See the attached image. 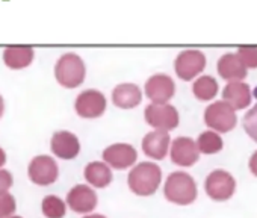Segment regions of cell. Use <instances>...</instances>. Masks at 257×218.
<instances>
[{"instance_id":"cell-1","label":"cell","mask_w":257,"mask_h":218,"mask_svg":"<svg viewBox=\"0 0 257 218\" xmlns=\"http://www.w3.org/2000/svg\"><path fill=\"white\" fill-rule=\"evenodd\" d=\"M162 182V170L155 162H140L127 176V183L131 191L140 197L153 195Z\"/></svg>"},{"instance_id":"cell-2","label":"cell","mask_w":257,"mask_h":218,"mask_svg":"<svg viewBox=\"0 0 257 218\" xmlns=\"http://www.w3.org/2000/svg\"><path fill=\"white\" fill-rule=\"evenodd\" d=\"M164 195L170 203L179 206H188L197 200L198 195L197 182L186 171H174L165 180Z\"/></svg>"},{"instance_id":"cell-3","label":"cell","mask_w":257,"mask_h":218,"mask_svg":"<svg viewBox=\"0 0 257 218\" xmlns=\"http://www.w3.org/2000/svg\"><path fill=\"white\" fill-rule=\"evenodd\" d=\"M86 76V67L83 59L77 53H64L55 65V77L64 88H77L83 83Z\"/></svg>"},{"instance_id":"cell-4","label":"cell","mask_w":257,"mask_h":218,"mask_svg":"<svg viewBox=\"0 0 257 218\" xmlns=\"http://www.w3.org/2000/svg\"><path fill=\"white\" fill-rule=\"evenodd\" d=\"M204 123L207 128H210V131H215L218 134H227L236 128V109L225 100L213 101L204 111Z\"/></svg>"},{"instance_id":"cell-5","label":"cell","mask_w":257,"mask_h":218,"mask_svg":"<svg viewBox=\"0 0 257 218\" xmlns=\"http://www.w3.org/2000/svg\"><path fill=\"white\" fill-rule=\"evenodd\" d=\"M144 119L149 126L158 131H173L179 126V111L170 103H152L146 107Z\"/></svg>"},{"instance_id":"cell-6","label":"cell","mask_w":257,"mask_h":218,"mask_svg":"<svg viewBox=\"0 0 257 218\" xmlns=\"http://www.w3.org/2000/svg\"><path fill=\"white\" fill-rule=\"evenodd\" d=\"M204 191L212 200L225 201L233 197L236 191V180L225 170H213L204 180Z\"/></svg>"},{"instance_id":"cell-7","label":"cell","mask_w":257,"mask_h":218,"mask_svg":"<svg viewBox=\"0 0 257 218\" xmlns=\"http://www.w3.org/2000/svg\"><path fill=\"white\" fill-rule=\"evenodd\" d=\"M59 167L56 161L47 155H38L32 158L28 165V177L38 186H49L58 180Z\"/></svg>"},{"instance_id":"cell-8","label":"cell","mask_w":257,"mask_h":218,"mask_svg":"<svg viewBox=\"0 0 257 218\" xmlns=\"http://www.w3.org/2000/svg\"><path fill=\"white\" fill-rule=\"evenodd\" d=\"M106 97L98 89L82 91L74 101V111L82 119H98L106 111Z\"/></svg>"},{"instance_id":"cell-9","label":"cell","mask_w":257,"mask_h":218,"mask_svg":"<svg viewBox=\"0 0 257 218\" xmlns=\"http://www.w3.org/2000/svg\"><path fill=\"white\" fill-rule=\"evenodd\" d=\"M204 67H206V56L203 52L195 50V49L180 52L179 56L176 58V62H174L176 74L182 80L195 79V76L203 73Z\"/></svg>"},{"instance_id":"cell-10","label":"cell","mask_w":257,"mask_h":218,"mask_svg":"<svg viewBox=\"0 0 257 218\" xmlns=\"http://www.w3.org/2000/svg\"><path fill=\"white\" fill-rule=\"evenodd\" d=\"M103 161L113 170H127L135 165L138 159V152L132 144L116 143L103 150Z\"/></svg>"},{"instance_id":"cell-11","label":"cell","mask_w":257,"mask_h":218,"mask_svg":"<svg viewBox=\"0 0 257 218\" xmlns=\"http://www.w3.org/2000/svg\"><path fill=\"white\" fill-rule=\"evenodd\" d=\"M171 162L179 167H192L200 159V149L195 140L189 137H177L170 149Z\"/></svg>"},{"instance_id":"cell-12","label":"cell","mask_w":257,"mask_h":218,"mask_svg":"<svg viewBox=\"0 0 257 218\" xmlns=\"http://www.w3.org/2000/svg\"><path fill=\"white\" fill-rule=\"evenodd\" d=\"M67 206L76 213H91L98 203L95 191L85 183L74 185L67 194Z\"/></svg>"},{"instance_id":"cell-13","label":"cell","mask_w":257,"mask_h":218,"mask_svg":"<svg viewBox=\"0 0 257 218\" xmlns=\"http://www.w3.org/2000/svg\"><path fill=\"white\" fill-rule=\"evenodd\" d=\"M144 89H146L147 97L152 100V103L162 104V103H168L173 98L176 92V83L171 79V76L158 73L147 79Z\"/></svg>"},{"instance_id":"cell-14","label":"cell","mask_w":257,"mask_h":218,"mask_svg":"<svg viewBox=\"0 0 257 218\" xmlns=\"http://www.w3.org/2000/svg\"><path fill=\"white\" fill-rule=\"evenodd\" d=\"M50 149L52 153L59 159H74L80 153V141L79 138L68 131H59L55 132L50 140Z\"/></svg>"},{"instance_id":"cell-15","label":"cell","mask_w":257,"mask_h":218,"mask_svg":"<svg viewBox=\"0 0 257 218\" xmlns=\"http://www.w3.org/2000/svg\"><path fill=\"white\" fill-rule=\"evenodd\" d=\"M143 152L146 156L155 159V161H162L167 158L170 149H171V138L167 131H158L155 129L153 132H149L143 138Z\"/></svg>"},{"instance_id":"cell-16","label":"cell","mask_w":257,"mask_h":218,"mask_svg":"<svg viewBox=\"0 0 257 218\" xmlns=\"http://www.w3.org/2000/svg\"><path fill=\"white\" fill-rule=\"evenodd\" d=\"M222 100L230 103L236 111L237 109H245L251 104L252 95L249 85L243 80H233L228 82L222 89Z\"/></svg>"},{"instance_id":"cell-17","label":"cell","mask_w":257,"mask_h":218,"mask_svg":"<svg viewBox=\"0 0 257 218\" xmlns=\"http://www.w3.org/2000/svg\"><path fill=\"white\" fill-rule=\"evenodd\" d=\"M216 68L219 76L228 82L243 80L246 77V70H248L240 61L237 53H224L216 64Z\"/></svg>"},{"instance_id":"cell-18","label":"cell","mask_w":257,"mask_h":218,"mask_svg":"<svg viewBox=\"0 0 257 218\" xmlns=\"http://www.w3.org/2000/svg\"><path fill=\"white\" fill-rule=\"evenodd\" d=\"M143 100V92L135 83H119L112 91V103L121 109H132Z\"/></svg>"},{"instance_id":"cell-19","label":"cell","mask_w":257,"mask_h":218,"mask_svg":"<svg viewBox=\"0 0 257 218\" xmlns=\"http://www.w3.org/2000/svg\"><path fill=\"white\" fill-rule=\"evenodd\" d=\"M35 56L31 46H8L4 50V62L11 70H22L32 64Z\"/></svg>"},{"instance_id":"cell-20","label":"cell","mask_w":257,"mask_h":218,"mask_svg":"<svg viewBox=\"0 0 257 218\" xmlns=\"http://www.w3.org/2000/svg\"><path fill=\"white\" fill-rule=\"evenodd\" d=\"M83 177L94 188H106L110 185L113 174L110 167L104 161H92L85 167Z\"/></svg>"},{"instance_id":"cell-21","label":"cell","mask_w":257,"mask_h":218,"mask_svg":"<svg viewBox=\"0 0 257 218\" xmlns=\"http://www.w3.org/2000/svg\"><path fill=\"white\" fill-rule=\"evenodd\" d=\"M192 92L198 100L209 101L213 97H216V94H218V82L213 76L203 74L195 79V82L192 85Z\"/></svg>"},{"instance_id":"cell-22","label":"cell","mask_w":257,"mask_h":218,"mask_svg":"<svg viewBox=\"0 0 257 218\" xmlns=\"http://www.w3.org/2000/svg\"><path fill=\"white\" fill-rule=\"evenodd\" d=\"M197 144H198L200 153H204V155H215V153L221 152L224 147V141H222L221 135L215 131L201 132L197 140Z\"/></svg>"},{"instance_id":"cell-23","label":"cell","mask_w":257,"mask_h":218,"mask_svg":"<svg viewBox=\"0 0 257 218\" xmlns=\"http://www.w3.org/2000/svg\"><path fill=\"white\" fill-rule=\"evenodd\" d=\"M41 210L46 218H64L67 213V201L58 195H46L41 203Z\"/></svg>"},{"instance_id":"cell-24","label":"cell","mask_w":257,"mask_h":218,"mask_svg":"<svg viewBox=\"0 0 257 218\" xmlns=\"http://www.w3.org/2000/svg\"><path fill=\"white\" fill-rule=\"evenodd\" d=\"M242 125H243V129L248 134V137L257 143V104L252 106L251 109H248Z\"/></svg>"},{"instance_id":"cell-25","label":"cell","mask_w":257,"mask_h":218,"mask_svg":"<svg viewBox=\"0 0 257 218\" xmlns=\"http://www.w3.org/2000/svg\"><path fill=\"white\" fill-rule=\"evenodd\" d=\"M16 209H17V201H16V197L10 194V191L0 194V218L13 216Z\"/></svg>"},{"instance_id":"cell-26","label":"cell","mask_w":257,"mask_h":218,"mask_svg":"<svg viewBox=\"0 0 257 218\" xmlns=\"http://www.w3.org/2000/svg\"><path fill=\"white\" fill-rule=\"evenodd\" d=\"M236 53L246 68H257V46H240Z\"/></svg>"},{"instance_id":"cell-27","label":"cell","mask_w":257,"mask_h":218,"mask_svg":"<svg viewBox=\"0 0 257 218\" xmlns=\"http://www.w3.org/2000/svg\"><path fill=\"white\" fill-rule=\"evenodd\" d=\"M13 183H14L13 174L8 170L0 168V194H2V192H8L10 188L13 186Z\"/></svg>"},{"instance_id":"cell-28","label":"cell","mask_w":257,"mask_h":218,"mask_svg":"<svg viewBox=\"0 0 257 218\" xmlns=\"http://www.w3.org/2000/svg\"><path fill=\"white\" fill-rule=\"evenodd\" d=\"M248 167H249V171H251V174L257 177V150H255V152L251 155V158H249V162H248Z\"/></svg>"},{"instance_id":"cell-29","label":"cell","mask_w":257,"mask_h":218,"mask_svg":"<svg viewBox=\"0 0 257 218\" xmlns=\"http://www.w3.org/2000/svg\"><path fill=\"white\" fill-rule=\"evenodd\" d=\"M5 164H7V152L0 147V168H4Z\"/></svg>"},{"instance_id":"cell-30","label":"cell","mask_w":257,"mask_h":218,"mask_svg":"<svg viewBox=\"0 0 257 218\" xmlns=\"http://www.w3.org/2000/svg\"><path fill=\"white\" fill-rule=\"evenodd\" d=\"M4 113H5V100H4L2 94H0V119L4 117Z\"/></svg>"},{"instance_id":"cell-31","label":"cell","mask_w":257,"mask_h":218,"mask_svg":"<svg viewBox=\"0 0 257 218\" xmlns=\"http://www.w3.org/2000/svg\"><path fill=\"white\" fill-rule=\"evenodd\" d=\"M83 218H106V216L101 215V213H88V215H85Z\"/></svg>"},{"instance_id":"cell-32","label":"cell","mask_w":257,"mask_h":218,"mask_svg":"<svg viewBox=\"0 0 257 218\" xmlns=\"http://www.w3.org/2000/svg\"><path fill=\"white\" fill-rule=\"evenodd\" d=\"M10 218H23V216H20V215H13V216H10Z\"/></svg>"},{"instance_id":"cell-33","label":"cell","mask_w":257,"mask_h":218,"mask_svg":"<svg viewBox=\"0 0 257 218\" xmlns=\"http://www.w3.org/2000/svg\"><path fill=\"white\" fill-rule=\"evenodd\" d=\"M4 2H10V0H4Z\"/></svg>"}]
</instances>
